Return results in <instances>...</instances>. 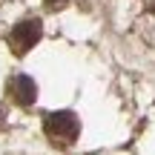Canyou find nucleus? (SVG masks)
Returning <instances> with one entry per match:
<instances>
[{"mask_svg": "<svg viewBox=\"0 0 155 155\" xmlns=\"http://www.w3.org/2000/svg\"><path fill=\"white\" fill-rule=\"evenodd\" d=\"M43 132H46V138H49L52 144H58V147H69V144H75L78 135H81V121H78L75 112L61 109V112H52V115H46V121H43Z\"/></svg>", "mask_w": 155, "mask_h": 155, "instance_id": "obj_1", "label": "nucleus"}, {"mask_svg": "<svg viewBox=\"0 0 155 155\" xmlns=\"http://www.w3.org/2000/svg\"><path fill=\"white\" fill-rule=\"evenodd\" d=\"M40 40V20H23L12 29L9 35V46L17 52V55H26L35 43Z\"/></svg>", "mask_w": 155, "mask_h": 155, "instance_id": "obj_2", "label": "nucleus"}, {"mask_svg": "<svg viewBox=\"0 0 155 155\" xmlns=\"http://www.w3.org/2000/svg\"><path fill=\"white\" fill-rule=\"evenodd\" d=\"M6 92H9V98L15 101V104H20V106H32L35 98H38V86H35V81L29 75H12L9 83H6Z\"/></svg>", "mask_w": 155, "mask_h": 155, "instance_id": "obj_3", "label": "nucleus"}, {"mask_svg": "<svg viewBox=\"0 0 155 155\" xmlns=\"http://www.w3.org/2000/svg\"><path fill=\"white\" fill-rule=\"evenodd\" d=\"M3 124H6V112H3V106H0V129H3Z\"/></svg>", "mask_w": 155, "mask_h": 155, "instance_id": "obj_4", "label": "nucleus"}, {"mask_svg": "<svg viewBox=\"0 0 155 155\" xmlns=\"http://www.w3.org/2000/svg\"><path fill=\"white\" fill-rule=\"evenodd\" d=\"M49 6H61V3H66V0H46Z\"/></svg>", "mask_w": 155, "mask_h": 155, "instance_id": "obj_5", "label": "nucleus"}]
</instances>
